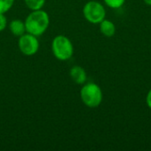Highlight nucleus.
<instances>
[{
	"mask_svg": "<svg viewBox=\"0 0 151 151\" xmlns=\"http://www.w3.org/2000/svg\"><path fill=\"white\" fill-rule=\"evenodd\" d=\"M50 16L47 12L40 9L32 11L25 20L27 33L35 36L43 35L50 26Z\"/></svg>",
	"mask_w": 151,
	"mask_h": 151,
	"instance_id": "1",
	"label": "nucleus"
},
{
	"mask_svg": "<svg viewBox=\"0 0 151 151\" xmlns=\"http://www.w3.org/2000/svg\"><path fill=\"white\" fill-rule=\"evenodd\" d=\"M51 50L57 59L60 61H66L73 57L74 49L73 42L67 36L58 35L52 40Z\"/></svg>",
	"mask_w": 151,
	"mask_h": 151,
	"instance_id": "2",
	"label": "nucleus"
},
{
	"mask_svg": "<svg viewBox=\"0 0 151 151\" xmlns=\"http://www.w3.org/2000/svg\"><path fill=\"white\" fill-rule=\"evenodd\" d=\"M80 94L82 103L89 108H96L103 102V91L96 83H85L81 88Z\"/></svg>",
	"mask_w": 151,
	"mask_h": 151,
	"instance_id": "3",
	"label": "nucleus"
},
{
	"mask_svg": "<svg viewBox=\"0 0 151 151\" xmlns=\"http://www.w3.org/2000/svg\"><path fill=\"white\" fill-rule=\"evenodd\" d=\"M84 18L92 24H99L105 19L106 11L102 3L98 1H88L83 6Z\"/></svg>",
	"mask_w": 151,
	"mask_h": 151,
	"instance_id": "4",
	"label": "nucleus"
},
{
	"mask_svg": "<svg viewBox=\"0 0 151 151\" xmlns=\"http://www.w3.org/2000/svg\"><path fill=\"white\" fill-rule=\"evenodd\" d=\"M18 47L23 55L30 57L36 54L40 47V42L37 39V36L27 33L19 36Z\"/></svg>",
	"mask_w": 151,
	"mask_h": 151,
	"instance_id": "5",
	"label": "nucleus"
},
{
	"mask_svg": "<svg viewBox=\"0 0 151 151\" xmlns=\"http://www.w3.org/2000/svg\"><path fill=\"white\" fill-rule=\"evenodd\" d=\"M70 77L74 83L83 85L87 81V73L85 69L80 65H74L70 69Z\"/></svg>",
	"mask_w": 151,
	"mask_h": 151,
	"instance_id": "6",
	"label": "nucleus"
},
{
	"mask_svg": "<svg viewBox=\"0 0 151 151\" xmlns=\"http://www.w3.org/2000/svg\"><path fill=\"white\" fill-rule=\"evenodd\" d=\"M9 29L13 35L19 36V37L27 32L25 21H22L21 19H12L9 23Z\"/></svg>",
	"mask_w": 151,
	"mask_h": 151,
	"instance_id": "7",
	"label": "nucleus"
},
{
	"mask_svg": "<svg viewBox=\"0 0 151 151\" xmlns=\"http://www.w3.org/2000/svg\"><path fill=\"white\" fill-rule=\"evenodd\" d=\"M100 32L106 37H112L116 34V26L115 24L109 19H104L99 23Z\"/></svg>",
	"mask_w": 151,
	"mask_h": 151,
	"instance_id": "8",
	"label": "nucleus"
},
{
	"mask_svg": "<svg viewBox=\"0 0 151 151\" xmlns=\"http://www.w3.org/2000/svg\"><path fill=\"white\" fill-rule=\"evenodd\" d=\"M46 0H24L27 7L31 11L40 10L45 4Z\"/></svg>",
	"mask_w": 151,
	"mask_h": 151,
	"instance_id": "9",
	"label": "nucleus"
},
{
	"mask_svg": "<svg viewBox=\"0 0 151 151\" xmlns=\"http://www.w3.org/2000/svg\"><path fill=\"white\" fill-rule=\"evenodd\" d=\"M15 0H0V13L7 12L13 5Z\"/></svg>",
	"mask_w": 151,
	"mask_h": 151,
	"instance_id": "10",
	"label": "nucleus"
},
{
	"mask_svg": "<svg viewBox=\"0 0 151 151\" xmlns=\"http://www.w3.org/2000/svg\"><path fill=\"white\" fill-rule=\"evenodd\" d=\"M104 2L111 9H119L124 5L126 0H104Z\"/></svg>",
	"mask_w": 151,
	"mask_h": 151,
	"instance_id": "11",
	"label": "nucleus"
},
{
	"mask_svg": "<svg viewBox=\"0 0 151 151\" xmlns=\"http://www.w3.org/2000/svg\"><path fill=\"white\" fill-rule=\"evenodd\" d=\"M7 27V19L4 13H0V32L4 31Z\"/></svg>",
	"mask_w": 151,
	"mask_h": 151,
	"instance_id": "12",
	"label": "nucleus"
},
{
	"mask_svg": "<svg viewBox=\"0 0 151 151\" xmlns=\"http://www.w3.org/2000/svg\"><path fill=\"white\" fill-rule=\"evenodd\" d=\"M146 104H147L148 107L151 110V88L149 90V92L146 96Z\"/></svg>",
	"mask_w": 151,
	"mask_h": 151,
	"instance_id": "13",
	"label": "nucleus"
},
{
	"mask_svg": "<svg viewBox=\"0 0 151 151\" xmlns=\"http://www.w3.org/2000/svg\"><path fill=\"white\" fill-rule=\"evenodd\" d=\"M143 2L145 3V4L151 6V0H143Z\"/></svg>",
	"mask_w": 151,
	"mask_h": 151,
	"instance_id": "14",
	"label": "nucleus"
}]
</instances>
